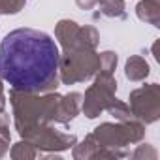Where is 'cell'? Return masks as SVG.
<instances>
[{"instance_id":"obj_1","label":"cell","mask_w":160,"mask_h":160,"mask_svg":"<svg viewBox=\"0 0 160 160\" xmlns=\"http://www.w3.org/2000/svg\"><path fill=\"white\" fill-rule=\"evenodd\" d=\"M58 47L43 32L17 28L0 43V77L19 91H40L57 75Z\"/></svg>"}]
</instances>
